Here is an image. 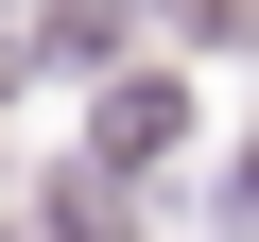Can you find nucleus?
I'll return each instance as SVG.
<instances>
[{"instance_id": "nucleus-1", "label": "nucleus", "mask_w": 259, "mask_h": 242, "mask_svg": "<svg viewBox=\"0 0 259 242\" xmlns=\"http://www.w3.org/2000/svg\"><path fill=\"white\" fill-rule=\"evenodd\" d=\"M173 139H190V87H173V69H104V104H87V156H104V190H139Z\"/></svg>"}, {"instance_id": "nucleus-2", "label": "nucleus", "mask_w": 259, "mask_h": 242, "mask_svg": "<svg viewBox=\"0 0 259 242\" xmlns=\"http://www.w3.org/2000/svg\"><path fill=\"white\" fill-rule=\"evenodd\" d=\"M121 18H139V0H52V18H35V35H52L69 69H121Z\"/></svg>"}, {"instance_id": "nucleus-3", "label": "nucleus", "mask_w": 259, "mask_h": 242, "mask_svg": "<svg viewBox=\"0 0 259 242\" xmlns=\"http://www.w3.org/2000/svg\"><path fill=\"white\" fill-rule=\"evenodd\" d=\"M173 35H207V52H225V35H242V0H173Z\"/></svg>"}]
</instances>
